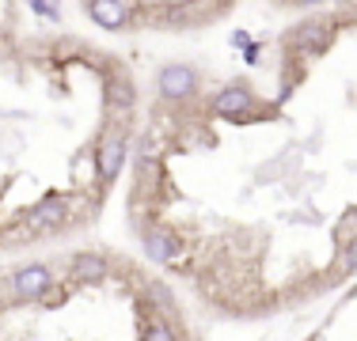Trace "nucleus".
Segmentation results:
<instances>
[{"label":"nucleus","mask_w":357,"mask_h":341,"mask_svg":"<svg viewBox=\"0 0 357 341\" xmlns=\"http://www.w3.org/2000/svg\"><path fill=\"white\" fill-rule=\"evenodd\" d=\"M65 220H69V198H61V193H50V198H42L35 209H27V216L15 224V232L8 239H38V235H50L57 232V228H65Z\"/></svg>","instance_id":"f03ea898"},{"label":"nucleus","mask_w":357,"mask_h":341,"mask_svg":"<svg viewBox=\"0 0 357 341\" xmlns=\"http://www.w3.org/2000/svg\"><path fill=\"white\" fill-rule=\"evenodd\" d=\"M27 8L46 23H61V4H57V0H27Z\"/></svg>","instance_id":"9b49d317"},{"label":"nucleus","mask_w":357,"mask_h":341,"mask_svg":"<svg viewBox=\"0 0 357 341\" xmlns=\"http://www.w3.org/2000/svg\"><path fill=\"white\" fill-rule=\"evenodd\" d=\"M103 102H107V110L110 114H118V118H130V110L137 106V88H133V80L126 72H114L107 80V95H103Z\"/></svg>","instance_id":"1a4fd4ad"},{"label":"nucleus","mask_w":357,"mask_h":341,"mask_svg":"<svg viewBox=\"0 0 357 341\" xmlns=\"http://www.w3.org/2000/svg\"><path fill=\"white\" fill-rule=\"evenodd\" d=\"M259 54H262V42H251V46H243V61H248V65H259Z\"/></svg>","instance_id":"4468645a"},{"label":"nucleus","mask_w":357,"mask_h":341,"mask_svg":"<svg viewBox=\"0 0 357 341\" xmlns=\"http://www.w3.org/2000/svg\"><path fill=\"white\" fill-rule=\"evenodd\" d=\"M228 42H232L236 49H243V46H251V34L248 31H232V38H228Z\"/></svg>","instance_id":"2eb2a0df"},{"label":"nucleus","mask_w":357,"mask_h":341,"mask_svg":"<svg viewBox=\"0 0 357 341\" xmlns=\"http://www.w3.org/2000/svg\"><path fill=\"white\" fill-rule=\"evenodd\" d=\"M84 8H88L91 23L103 31H130L133 15H137L130 0H84Z\"/></svg>","instance_id":"0eeeda50"},{"label":"nucleus","mask_w":357,"mask_h":341,"mask_svg":"<svg viewBox=\"0 0 357 341\" xmlns=\"http://www.w3.org/2000/svg\"><path fill=\"white\" fill-rule=\"evenodd\" d=\"M259 110H262V102H259V95H255V88L248 80L225 84V88L209 99V114L220 118V122H236V125H240V122H255Z\"/></svg>","instance_id":"f257e3e1"},{"label":"nucleus","mask_w":357,"mask_h":341,"mask_svg":"<svg viewBox=\"0 0 357 341\" xmlns=\"http://www.w3.org/2000/svg\"><path fill=\"white\" fill-rule=\"evenodd\" d=\"M126 159H130V136H126L122 125H110L103 133V141L96 144V178H99V190H110L122 175Z\"/></svg>","instance_id":"7ed1b4c3"},{"label":"nucleus","mask_w":357,"mask_h":341,"mask_svg":"<svg viewBox=\"0 0 357 341\" xmlns=\"http://www.w3.org/2000/svg\"><path fill=\"white\" fill-rule=\"evenodd\" d=\"M69 266H73V277L84 280V285H99V280H107V273H110V262L103 258V254H96V251L73 254Z\"/></svg>","instance_id":"9d476101"},{"label":"nucleus","mask_w":357,"mask_h":341,"mask_svg":"<svg viewBox=\"0 0 357 341\" xmlns=\"http://www.w3.org/2000/svg\"><path fill=\"white\" fill-rule=\"evenodd\" d=\"M141 341H178V330L172 326V322H149Z\"/></svg>","instance_id":"f8f14e48"},{"label":"nucleus","mask_w":357,"mask_h":341,"mask_svg":"<svg viewBox=\"0 0 357 341\" xmlns=\"http://www.w3.org/2000/svg\"><path fill=\"white\" fill-rule=\"evenodd\" d=\"M342 269L346 273H357V235L346 239V251H342Z\"/></svg>","instance_id":"ddd939ff"},{"label":"nucleus","mask_w":357,"mask_h":341,"mask_svg":"<svg viewBox=\"0 0 357 341\" xmlns=\"http://www.w3.org/2000/svg\"><path fill=\"white\" fill-rule=\"evenodd\" d=\"M144 246V258L156 262V266H175L178 254H183V239H178L172 228H149L141 239Z\"/></svg>","instance_id":"6e6552de"},{"label":"nucleus","mask_w":357,"mask_h":341,"mask_svg":"<svg viewBox=\"0 0 357 341\" xmlns=\"http://www.w3.org/2000/svg\"><path fill=\"white\" fill-rule=\"evenodd\" d=\"M289 4H296V8H319V4H331V0H289Z\"/></svg>","instance_id":"dca6fc26"},{"label":"nucleus","mask_w":357,"mask_h":341,"mask_svg":"<svg viewBox=\"0 0 357 341\" xmlns=\"http://www.w3.org/2000/svg\"><path fill=\"white\" fill-rule=\"evenodd\" d=\"M54 288V269L46 262H27L12 273V296L20 303H35V300H46V292Z\"/></svg>","instance_id":"423d86ee"},{"label":"nucleus","mask_w":357,"mask_h":341,"mask_svg":"<svg viewBox=\"0 0 357 341\" xmlns=\"http://www.w3.org/2000/svg\"><path fill=\"white\" fill-rule=\"evenodd\" d=\"M331 42H335V23L331 19H304L296 27H289L285 34L289 54H301V57H319Z\"/></svg>","instance_id":"20e7f679"},{"label":"nucleus","mask_w":357,"mask_h":341,"mask_svg":"<svg viewBox=\"0 0 357 341\" xmlns=\"http://www.w3.org/2000/svg\"><path fill=\"white\" fill-rule=\"evenodd\" d=\"M156 91H160V99H167V102L194 99L198 95V68L186 65V61H167L156 72Z\"/></svg>","instance_id":"39448f33"}]
</instances>
